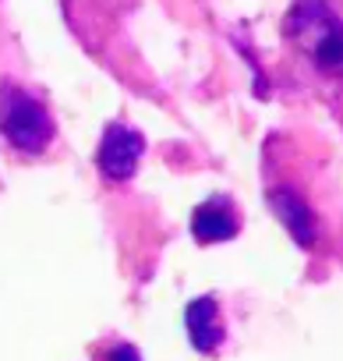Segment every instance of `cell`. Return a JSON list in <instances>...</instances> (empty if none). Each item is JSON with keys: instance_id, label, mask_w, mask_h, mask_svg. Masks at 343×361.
Returning a JSON list of instances; mask_svg holds the SVG:
<instances>
[{"instance_id": "1", "label": "cell", "mask_w": 343, "mask_h": 361, "mask_svg": "<svg viewBox=\"0 0 343 361\" xmlns=\"http://www.w3.org/2000/svg\"><path fill=\"white\" fill-rule=\"evenodd\" d=\"M0 135L22 156H43L57 138V124L43 99L4 78L0 82Z\"/></svg>"}, {"instance_id": "2", "label": "cell", "mask_w": 343, "mask_h": 361, "mask_svg": "<svg viewBox=\"0 0 343 361\" xmlns=\"http://www.w3.org/2000/svg\"><path fill=\"white\" fill-rule=\"evenodd\" d=\"M145 156V138L142 131L120 124V121H110L106 131H103V142H99V152H96V166L103 170V177L110 180H127L138 163Z\"/></svg>"}, {"instance_id": "3", "label": "cell", "mask_w": 343, "mask_h": 361, "mask_svg": "<svg viewBox=\"0 0 343 361\" xmlns=\"http://www.w3.org/2000/svg\"><path fill=\"white\" fill-rule=\"evenodd\" d=\"M241 206L230 195H213L192 213V234L199 245H220L241 234Z\"/></svg>"}, {"instance_id": "4", "label": "cell", "mask_w": 343, "mask_h": 361, "mask_svg": "<svg viewBox=\"0 0 343 361\" xmlns=\"http://www.w3.org/2000/svg\"><path fill=\"white\" fill-rule=\"evenodd\" d=\"M185 322H188V336H192V347L216 357L220 347L227 343V322H223V312H220V301L213 294L206 298H195L185 312Z\"/></svg>"}, {"instance_id": "5", "label": "cell", "mask_w": 343, "mask_h": 361, "mask_svg": "<svg viewBox=\"0 0 343 361\" xmlns=\"http://www.w3.org/2000/svg\"><path fill=\"white\" fill-rule=\"evenodd\" d=\"M103 361H142V357H138V350L131 343H110L103 350Z\"/></svg>"}]
</instances>
